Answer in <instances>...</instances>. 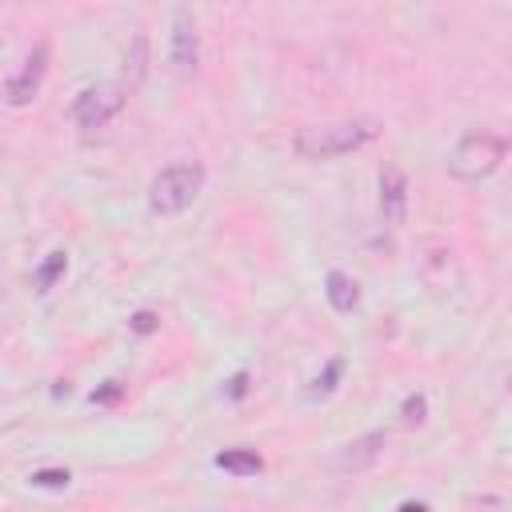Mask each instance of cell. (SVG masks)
Masks as SVG:
<instances>
[{
	"mask_svg": "<svg viewBox=\"0 0 512 512\" xmlns=\"http://www.w3.org/2000/svg\"><path fill=\"white\" fill-rule=\"evenodd\" d=\"M340 376H344V360H328L324 364V372H316L312 376V384H308V400H328L332 392H336V384H340Z\"/></svg>",
	"mask_w": 512,
	"mask_h": 512,
	"instance_id": "11",
	"label": "cell"
},
{
	"mask_svg": "<svg viewBox=\"0 0 512 512\" xmlns=\"http://www.w3.org/2000/svg\"><path fill=\"white\" fill-rule=\"evenodd\" d=\"M168 64H172V72L184 80V76H192L196 72V64H200V40H196V20H192V12L188 8H176V16H172V32H168Z\"/></svg>",
	"mask_w": 512,
	"mask_h": 512,
	"instance_id": "6",
	"label": "cell"
},
{
	"mask_svg": "<svg viewBox=\"0 0 512 512\" xmlns=\"http://www.w3.org/2000/svg\"><path fill=\"white\" fill-rule=\"evenodd\" d=\"M204 192V164L196 160H176L168 168H160L148 184V208L156 216H180L184 208H192V200Z\"/></svg>",
	"mask_w": 512,
	"mask_h": 512,
	"instance_id": "2",
	"label": "cell"
},
{
	"mask_svg": "<svg viewBox=\"0 0 512 512\" xmlns=\"http://www.w3.org/2000/svg\"><path fill=\"white\" fill-rule=\"evenodd\" d=\"M324 296H328V304H332L336 312H352V308L360 304V284H356L348 272L332 268V272L324 276Z\"/></svg>",
	"mask_w": 512,
	"mask_h": 512,
	"instance_id": "9",
	"label": "cell"
},
{
	"mask_svg": "<svg viewBox=\"0 0 512 512\" xmlns=\"http://www.w3.org/2000/svg\"><path fill=\"white\" fill-rule=\"evenodd\" d=\"M384 448H388V432H384V428L364 432V436H356L352 444H344V452L336 456V468H344V472H360V468L376 464Z\"/></svg>",
	"mask_w": 512,
	"mask_h": 512,
	"instance_id": "8",
	"label": "cell"
},
{
	"mask_svg": "<svg viewBox=\"0 0 512 512\" xmlns=\"http://www.w3.org/2000/svg\"><path fill=\"white\" fill-rule=\"evenodd\" d=\"M380 216L392 228H400L408 220V176L392 164L380 168Z\"/></svg>",
	"mask_w": 512,
	"mask_h": 512,
	"instance_id": "7",
	"label": "cell"
},
{
	"mask_svg": "<svg viewBox=\"0 0 512 512\" xmlns=\"http://www.w3.org/2000/svg\"><path fill=\"white\" fill-rule=\"evenodd\" d=\"M128 328L144 336V332H156V328H160V320H156V312H148V308H140V312H136V316L128 320Z\"/></svg>",
	"mask_w": 512,
	"mask_h": 512,
	"instance_id": "15",
	"label": "cell"
},
{
	"mask_svg": "<svg viewBox=\"0 0 512 512\" xmlns=\"http://www.w3.org/2000/svg\"><path fill=\"white\" fill-rule=\"evenodd\" d=\"M212 464L220 472H228V476H256L264 468V456L256 448H224V452H216Z\"/></svg>",
	"mask_w": 512,
	"mask_h": 512,
	"instance_id": "10",
	"label": "cell"
},
{
	"mask_svg": "<svg viewBox=\"0 0 512 512\" xmlns=\"http://www.w3.org/2000/svg\"><path fill=\"white\" fill-rule=\"evenodd\" d=\"M120 392H124V384H120V380H104V388H96L88 400H92V404H112Z\"/></svg>",
	"mask_w": 512,
	"mask_h": 512,
	"instance_id": "16",
	"label": "cell"
},
{
	"mask_svg": "<svg viewBox=\"0 0 512 512\" xmlns=\"http://www.w3.org/2000/svg\"><path fill=\"white\" fill-rule=\"evenodd\" d=\"M504 156H508L504 136L476 128V132L460 136V144L452 148V156H448V172H452L456 180H464V184H480V180H488V176L504 164Z\"/></svg>",
	"mask_w": 512,
	"mask_h": 512,
	"instance_id": "3",
	"label": "cell"
},
{
	"mask_svg": "<svg viewBox=\"0 0 512 512\" xmlns=\"http://www.w3.org/2000/svg\"><path fill=\"white\" fill-rule=\"evenodd\" d=\"M376 120H340V124H316L296 132L292 148L300 160H336L348 156L356 148H364L368 140H376Z\"/></svg>",
	"mask_w": 512,
	"mask_h": 512,
	"instance_id": "1",
	"label": "cell"
},
{
	"mask_svg": "<svg viewBox=\"0 0 512 512\" xmlns=\"http://www.w3.org/2000/svg\"><path fill=\"white\" fill-rule=\"evenodd\" d=\"M400 420H404V428H420L428 420V396L424 392H408L404 404H400Z\"/></svg>",
	"mask_w": 512,
	"mask_h": 512,
	"instance_id": "13",
	"label": "cell"
},
{
	"mask_svg": "<svg viewBox=\"0 0 512 512\" xmlns=\"http://www.w3.org/2000/svg\"><path fill=\"white\" fill-rule=\"evenodd\" d=\"M28 480H32V488H68L72 472L68 468H36Z\"/></svg>",
	"mask_w": 512,
	"mask_h": 512,
	"instance_id": "14",
	"label": "cell"
},
{
	"mask_svg": "<svg viewBox=\"0 0 512 512\" xmlns=\"http://www.w3.org/2000/svg\"><path fill=\"white\" fill-rule=\"evenodd\" d=\"M64 268H68V252H60V248L48 252V260L36 268V292H48V288L64 276Z\"/></svg>",
	"mask_w": 512,
	"mask_h": 512,
	"instance_id": "12",
	"label": "cell"
},
{
	"mask_svg": "<svg viewBox=\"0 0 512 512\" xmlns=\"http://www.w3.org/2000/svg\"><path fill=\"white\" fill-rule=\"evenodd\" d=\"M244 392H248V372H236V376L228 380V396H232V400H240Z\"/></svg>",
	"mask_w": 512,
	"mask_h": 512,
	"instance_id": "17",
	"label": "cell"
},
{
	"mask_svg": "<svg viewBox=\"0 0 512 512\" xmlns=\"http://www.w3.org/2000/svg\"><path fill=\"white\" fill-rule=\"evenodd\" d=\"M120 112H124V88H120V84H108V80L80 88V92L72 96V104H68V120H72L80 132H100V128H108Z\"/></svg>",
	"mask_w": 512,
	"mask_h": 512,
	"instance_id": "4",
	"label": "cell"
},
{
	"mask_svg": "<svg viewBox=\"0 0 512 512\" xmlns=\"http://www.w3.org/2000/svg\"><path fill=\"white\" fill-rule=\"evenodd\" d=\"M48 60H52L48 40H36L32 52L20 60V68L4 80V104H8V108H28V104L36 100V92H40V84H44V76H48Z\"/></svg>",
	"mask_w": 512,
	"mask_h": 512,
	"instance_id": "5",
	"label": "cell"
}]
</instances>
